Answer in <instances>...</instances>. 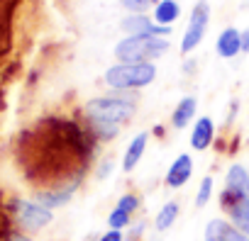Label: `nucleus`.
<instances>
[{
	"label": "nucleus",
	"mask_w": 249,
	"mask_h": 241,
	"mask_svg": "<svg viewBox=\"0 0 249 241\" xmlns=\"http://www.w3.org/2000/svg\"><path fill=\"white\" fill-rule=\"evenodd\" d=\"M196 110H198V100H196L193 95L181 97L178 105H176L174 112H171V125H174V129H186V127L193 122Z\"/></svg>",
	"instance_id": "nucleus-14"
},
{
	"label": "nucleus",
	"mask_w": 249,
	"mask_h": 241,
	"mask_svg": "<svg viewBox=\"0 0 249 241\" xmlns=\"http://www.w3.org/2000/svg\"><path fill=\"white\" fill-rule=\"evenodd\" d=\"M130 219H132V214H130V212H124V209H120V207L115 205V209L107 214V226H110V229H120V231H122L124 226L130 224Z\"/></svg>",
	"instance_id": "nucleus-18"
},
{
	"label": "nucleus",
	"mask_w": 249,
	"mask_h": 241,
	"mask_svg": "<svg viewBox=\"0 0 249 241\" xmlns=\"http://www.w3.org/2000/svg\"><path fill=\"white\" fill-rule=\"evenodd\" d=\"M203 241H249V236L244 231H239L232 222L215 217V219H210L205 224Z\"/></svg>",
	"instance_id": "nucleus-7"
},
{
	"label": "nucleus",
	"mask_w": 249,
	"mask_h": 241,
	"mask_svg": "<svg viewBox=\"0 0 249 241\" xmlns=\"http://www.w3.org/2000/svg\"><path fill=\"white\" fill-rule=\"evenodd\" d=\"M86 114L93 122V129L103 139H112L120 132V125H124L135 114V102L127 97H115V95H103L93 97L86 105Z\"/></svg>",
	"instance_id": "nucleus-1"
},
{
	"label": "nucleus",
	"mask_w": 249,
	"mask_h": 241,
	"mask_svg": "<svg viewBox=\"0 0 249 241\" xmlns=\"http://www.w3.org/2000/svg\"><path fill=\"white\" fill-rule=\"evenodd\" d=\"M166 51H169V39L152 34L124 37L115 44V59L120 64H152L154 59H161Z\"/></svg>",
	"instance_id": "nucleus-2"
},
{
	"label": "nucleus",
	"mask_w": 249,
	"mask_h": 241,
	"mask_svg": "<svg viewBox=\"0 0 249 241\" xmlns=\"http://www.w3.org/2000/svg\"><path fill=\"white\" fill-rule=\"evenodd\" d=\"M98 241H124V234H122L120 229H110V231H105Z\"/></svg>",
	"instance_id": "nucleus-22"
},
{
	"label": "nucleus",
	"mask_w": 249,
	"mask_h": 241,
	"mask_svg": "<svg viewBox=\"0 0 249 241\" xmlns=\"http://www.w3.org/2000/svg\"><path fill=\"white\" fill-rule=\"evenodd\" d=\"M215 49H217V56H222V59H234L237 54H242V32L234 30V27L222 30L220 37H217Z\"/></svg>",
	"instance_id": "nucleus-13"
},
{
	"label": "nucleus",
	"mask_w": 249,
	"mask_h": 241,
	"mask_svg": "<svg viewBox=\"0 0 249 241\" xmlns=\"http://www.w3.org/2000/svg\"><path fill=\"white\" fill-rule=\"evenodd\" d=\"M225 193L249 200V171L242 163H232L227 168V173H225Z\"/></svg>",
	"instance_id": "nucleus-9"
},
{
	"label": "nucleus",
	"mask_w": 249,
	"mask_h": 241,
	"mask_svg": "<svg viewBox=\"0 0 249 241\" xmlns=\"http://www.w3.org/2000/svg\"><path fill=\"white\" fill-rule=\"evenodd\" d=\"M117 207L120 209H124V212H137V207H140V200H137V195H132V193H127V195H122L120 200H117Z\"/></svg>",
	"instance_id": "nucleus-21"
},
{
	"label": "nucleus",
	"mask_w": 249,
	"mask_h": 241,
	"mask_svg": "<svg viewBox=\"0 0 249 241\" xmlns=\"http://www.w3.org/2000/svg\"><path fill=\"white\" fill-rule=\"evenodd\" d=\"M210 200H213V178L205 176L198 185V193H196V207H205Z\"/></svg>",
	"instance_id": "nucleus-19"
},
{
	"label": "nucleus",
	"mask_w": 249,
	"mask_h": 241,
	"mask_svg": "<svg viewBox=\"0 0 249 241\" xmlns=\"http://www.w3.org/2000/svg\"><path fill=\"white\" fill-rule=\"evenodd\" d=\"M242 51H244V54H249V30H247V32H242Z\"/></svg>",
	"instance_id": "nucleus-23"
},
{
	"label": "nucleus",
	"mask_w": 249,
	"mask_h": 241,
	"mask_svg": "<svg viewBox=\"0 0 249 241\" xmlns=\"http://www.w3.org/2000/svg\"><path fill=\"white\" fill-rule=\"evenodd\" d=\"M178 212H181V207H178V202H166L159 212H157V217H154V229L157 231H169L171 226H174V222L178 219Z\"/></svg>",
	"instance_id": "nucleus-16"
},
{
	"label": "nucleus",
	"mask_w": 249,
	"mask_h": 241,
	"mask_svg": "<svg viewBox=\"0 0 249 241\" xmlns=\"http://www.w3.org/2000/svg\"><path fill=\"white\" fill-rule=\"evenodd\" d=\"M191 173H193V159L188 154H178L174 159V163L169 166V171H166V185L174 188V190L176 188H183L188 183Z\"/></svg>",
	"instance_id": "nucleus-10"
},
{
	"label": "nucleus",
	"mask_w": 249,
	"mask_h": 241,
	"mask_svg": "<svg viewBox=\"0 0 249 241\" xmlns=\"http://www.w3.org/2000/svg\"><path fill=\"white\" fill-rule=\"evenodd\" d=\"M178 17H181V5L176 3V0H159V3L154 5V22L157 25L169 27Z\"/></svg>",
	"instance_id": "nucleus-15"
},
{
	"label": "nucleus",
	"mask_w": 249,
	"mask_h": 241,
	"mask_svg": "<svg viewBox=\"0 0 249 241\" xmlns=\"http://www.w3.org/2000/svg\"><path fill=\"white\" fill-rule=\"evenodd\" d=\"M157 66L154 64H115L105 71V83L115 90H132L154 83Z\"/></svg>",
	"instance_id": "nucleus-3"
},
{
	"label": "nucleus",
	"mask_w": 249,
	"mask_h": 241,
	"mask_svg": "<svg viewBox=\"0 0 249 241\" xmlns=\"http://www.w3.org/2000/svg\"><path fill=\"white\" fill-rule=\"evenodd\" d=\"M15 217H18L20 226L27 229V231H39L47 224H52V219H54L52 209L44 207L37 200H18L15 202Z\"/></svg>",
	"instance_id": "nucleus-5"
},
{
	"label": "nucleus",
	"mask_w": 249,
	"mask_h": 241,
	"mask_svg": "<svg viewBox=\"0 0 249 241\" xmlns=\"http://www.w3.org/2000/svg\"><path fill=\"white\" fill-rule=\"evenodd\" d=\"M120 3L127 8V10H132V13H142V10H147V8H152V5H157L159 0H120Z\"/></svg>",
	"instance_id": "nucleus-20"
},
{
	"label": "nucleus",
	"mask_w": 249,
	"mask_h": 241,
	"mask_svg": "<svg viewBox=\"0 0 249 241\" xmlns=\"http://www.w3.org/2000/svg\"><path fill=\"white\" fill-rule=\"evenodd\" d=\"M222 207H225L230 222H232L239 231H244V234L249 236V200H247V197H234V195L225 193V195H222Z\"/></svg>",
	"instance_id": "nucleus-8"
},
{
	"label": "nucleus",
	"mask_w": 249,
	"mask_h": 241,
	"mask_svg": "<svg viewBox=\"0 0 249 241\" xmlns=\"http://www.w3.org/2000/svg\"><path fill=\"white\" fill-rule=\"evenodd\" d=\"M208 20H210V5L205 3V0H198V3L193 5V10H191L188 27H186L183 39H181V54H191L193 49H198V44L205 37Z\"/></svg>",
	"instance_id": "nucleus-4"
},
{
	"label": "nucleus",
	"mask_w": 249,
	"mask_h": 241,
	"mask_svg": "<svg viewBox=\"0 0 249 241\" xmlns=\"http://www.w3.org/2000/svg\"><path fill=\"white\" fill-rule=\"evenodd\" d=\"M120 30L127 34V37H140V34H152V37H169L171 34V30L169 27H164V25H157V22H152L147 15H142V13H132V15H127L122 22H120Z\"/></svg>",
	"instance_id": "nucleus-6"
},
{
	"label": "nucleus",
	"mask_w": 249,
	"mask_h": 241,
	"mask_svg": "<svg viewBox=\"0 0 249 241\" xmlns=\"http://www.w3.org/2000/svg\"><path fill=\"white\" fill-rule=\"evenodd\" d=\"M213 137H215V125L210 117H198L196 125H193V132H191V146L196 151H205L210 144H213Z\"/></svg>",
	"instance_id": "nucleus-12"
},
{
	"label": "nucleus",
	"mask_w": 249,
	"mask_h": 241,
	"mask_svg": "<svg viewBox=\"0 0 249 241\" xmlns=\"http://www.w3.org/2000/svg\"><path fill=\"white\" fill-rule=\"evenodd\" d=\"M247 146H249V142H247Z\"/></svg>",
	"instance_id": "nucleus-25"
},
{
	"label": "nucleus",
	"mask_w": 249,
	"mask_h": 241,
	"mask_svg": "<svg viewBox=\"0 0 249 241\" xmlns=\"http://www.w3.org/2000/svg\"><path fill=\"white\" fill-rule=\"evenodd\" d=\"M71 195H73V185L71 188H66V190H56V193H39L37 195V202H42L44 207H61V205H66L69 200H71Z\"/></svg>",
	"instance_id": "nucleus-17"
},
{
	"label": "nucleus",
	"mask_w": 249,
	"mask_h": 241,
	"mask_svg": "<svg viewBox=\"0 0 249 241\" xmlns=\"http://www.w3.org/2000/svg\"><path fill=\"white\" fill-rule=\"evenodd\" d=\"M107 171H110V161H105V163H103V168H100L98 178H105V176H107Z\"/></svg>",
	"instance_id": "nucleus-24"
},
{
	"label": "nucleus",
	"mask_w": 249,
	"mask_h": 241,
	"mask_svg": "<svg viewBox=\"0 0 249 241\" xmlns=\"http://www.w3.org/2000/svg\"><path fill=\"white\" fill-rule=\"evenodd\" d=\"M147 142H149V134H147V132H140V134L132 137V142L127 144V149H124V156H122V171H124V173H132V171L140 166V161H142V156H144V151H147Z\"/></svg>",
	"instance_id": "nucleus-11"
}]
</instances>
